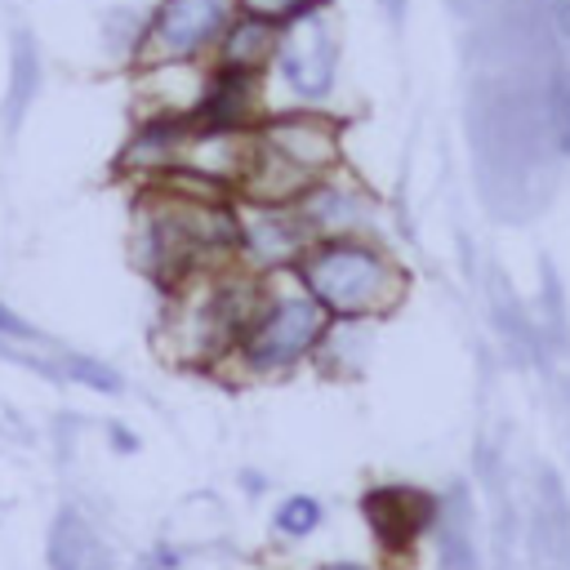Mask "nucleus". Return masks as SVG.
<instances>
[{
    "label": "nucleus",
    "mask_w": 570,
    "mask_h": 570,
    "mask_svg": "<svg viewBox=\"0 0 570 570\" xmlns=\"http://www.w3.org/2000/svg\"><path fill=\"white\" fill-rule=\"evenodd\" d=\"M129 245L138 272L156 289L174 294L196 276L240 263V200L200 196L169 183L138 187Z\"/></svg>",
    "instance_id": "f257e3e1"
},
{
    "label": "nucleus",
    "mask_w": 570,
    "mask_h": 570,
    "mask_svg": "<svg viewBox=\"0 0 570 570\" xmlns=\"http://www.w3.org/2000/svg\"><path fill=\"white\" fill-rule=\"evenodd\" d=\"M330 169H343V120L330 107H267L249 134L236 200L294 205Z\"/></svg>",
    "instance_id": "f03ea898"
},
{
    "label": "nucleus",
    "mask_w": 570,
    "mask_h": 570,
    "mask_svg": "<svg viewBox=\"0 0 570 570\" xmlns=\"http://www.w3.org/2000/svg\"><path fill=\"white\" fill-rule=\"evenodd\" d=\"M289 281L338 325H370L405 294L401 263L374 236H325L303 249Z\"/></svg>",
    "instance_id": "7ed1b4c3"
},
{
    "label": "nucleus",
    "mask_w": 570,
    "mask_h": 570,
    "mask_svg": "<svg viewBox=\"0 0 570 570\" xmlns=\"http://www.w3.org/2000/svg\"><path fill=\"white\" fill-rule=\"evenodd\" d=\"M330 316L312 303L289 276H267L258 303L249 307L227 365L218 370L232 383H276L312 365L330 338Z\"/></svg>",
    "instance_id": "20e7f679"
},
{
    "label": "nucleus",
    "mask_w": 570,
    "mask_h": 570,
    "mask_svg": "<svg viewBox=\"0 0 570 570\" xmlns=\"http://www.w3.org/2000/svg\"><path fill=\"white\" fill-rule=\"evenodd\" d=\"M267 276H254L249 267H223L209 276L187 281L183 289L165 294L169 312L160 321V343L169 352L174 365H196V370H223L236 334L249 316V307L258 303Z\"/></svg>",
    "instance_id": "39448f33"
},
{
    "label": "nucleus",
    "mask_w": 570,
    "mask_h": 570,
    "mask_svg": "<svg viewBox=\"0 0 570 570\" xmlns=\"http://www.w3.org/2000/svg\"><path fill=\"white\" fill-rule=\"evenodd\" d=\"M236 0H156L151 13L142 18L138 36V58L142 62H196L205 67L236 22Z\"/></svg>",
    "instance_id": "423d86ee"
},
{
    "label": "nucleus",
    "mask_w": 570,
    "mask_h": 570,
    "mask_svg": "<svg viewBox=\"0 0 570 570\" xmlns=\"http://www.w3.org/2000/svg\"><path fill=\"white\" fill-rule=\"evenodd\" d=\"M325 13L330 4L281 27V45L267 67V80L285 89L289 107H325L338 85V40Z\"/></svg>",
    "instance_id": "0eeeda50"
},
{
    "label": "nucleus",
    "mask_w": 570,
    "mask_h": 570,
    "mask_svg": "<svg viewBox=\"0 0 570 570\" xmlns=\"http://www.w3.org/2000/svg\"><path fill=\"white\" fill-rule=\"evenodd\" d=\"M436 512H441L436 494L419 485H401V481H383L361 494V521L387 557H410L432 534Z\"/></svg>",
    "instance_id": "6e6552de"
},
{
    "label": "nucleus",
    "mask_w": 570,
    "mask_h": 570,
    "mask_svg": "<svg viewBox=\"0 0 570 570\" xmlns=\"http://www.w3.org/2000/svg\"><path fill=\"white\" fill-rule=\"evenodd\" d=\"M312 245L294 205H249L240 200V267L254 276H289V267Z\"/></svg>",
    "instance_id": "1a4fd4ad"
},
{
    "label": "nucleus",
    "mask_w": 570,
    "mask_h": 570,
    "mask_svg": "<svg viewBox=\"0 0 570 570\" xmlns=\"http://www.w3.org/2000/svg\"><path fill=\"white\" fill-rule=\"evenodd\" d=\"M267 76L258 71H236V67H218L205 62V89L200 102L191 107V129H209V134H249L267 102Z\"/></svg>",
    "instance_id": "9d476101"
},
{
    "label": "nucleus",
    "mask_w": 570,
    "mask_h": 570,
    "mask_svg": "<svg viewBox=\"0 0 570 570\" xmlns=\"http://www.w3.org/2000/svg\"><path fill=\"white\" fill-rule=\"evenodd\" d=\"M294 214L303 218L312 240H325V236H370L374 196L356 178H347L343 169H330V174H321L294 200Z\"/></svg>",
    "instance_id": "9b49d317"
},
{
    "label": "nucleus",
    "mask_w": 570,
    "mask_h": 570,
    "mask_svg": "<svg viewBox=\"0 0 570 570\" xmlns=\"http://www.w3.org/2000/svg\"><path fill=\"white\" fill-rule=\"evenodd\" d=\"M49 570H111V548L80 508H62L49 525Z\"/></svg>",
    "instance_id": "f8f14e48"
},
{
    "label": "nucleus",
    "mask_w": 570,
    "mask_h": 570,
    "mask_svg": "<svg viewBox=\"0 0 570 570\" xmlns=\"http://www.w3.org/2000/svg\"><path fill=\"white\" fill-rule=\"evenodd\" d=\"M276 45H281V27H276V22L254 18V13H236V22L227 27V36L218 40V49H214L209 62L267 76V67H272V58H276Z\"/></svg>",
    "instance_id": "ddd939ff"
},
{
    "label": "nucleus",
    "mask_w": 570,
    "mask_h": 570,
    "mask_svg": "<svg viewBox=\"0 0 570 570\" xmlns=\"http://www.w3.org/2000/svg\"><path fill=\"white\" fill-rule=\"evenodd\" d=\"M432 534H436V566L441 570H481L476 534H472V512H468V503H463L459 490L441 503Z\"/></svg>",
    "instance_id": "4468645a"
},
{
    "label": "nucleus",
    "mask_w": 570,
    "mask_h": 570,
    "mask_svg": "<svg viewBox=\"0 0 570 570\" xmlns=\"http://www.w3.org/2000/svg\"><path fill=\"white\" fill-rule=\"evenodd\" d=\"M272 539L276 543H307L325 525V503L307 490H289L272 503Z\"/></svg>",
    "instance_id": "2eb2a0df"
},
{
    "label": "nucleus",
    "mask_w": 570,
    "mask_h": 570,
    "mask_svg": "<svg viewBox=\"0 0 570 570\" xmlns=\"http://www.w3.org/2000/svg\"><path fill=\"white\" fill-rule=\"evenodd\" d=\"M36 94H40V49L27 31H18L13 36V76H9V98H4L9 102V129H18V120L36 102Z\"/></svg>",
    "instance_id": "dca6fc26"
},
{
    "label": "nucleus",
    "mask_w": 570,
    "mask_h": 570,
    "mask_svg": "<svg viewBox=\"0 0 570 570\" xmlns=\"http://www.w3.org/2000/svg\"><path fill=\"white\" fill-rule=\"evenodd\" d=\"M58 374L89 387V392H102V396H120L125 392V374L116 365H107L102 356H85V352H58Z\"/></svg>",
    "instance_id": "f3484780"
},
{
    "label": "nucleus",
    "mask_w": 570,
    "mask_h": 570,
    "mask_svg": "<svg viewBox=\"0 0 570 570\" xmlns=\"http://www.w3.org/2000/svg\"><path fill=\"white\" fill-rule=\"evenodd\" d=\"M325 4H330V0H236V9H240V13L267 18V22H276V27L294 22V18L312 13V9H325Z\"/></svg>",
    "instance_id": "a211bd4d"
},
{
    "label": "nucleus",
    "mask_w": 570,
    "mask_h": 570,
    "mask_svg": "<svg viewBox=\"0 0 570 570\" xmlns=\"http://www.w3.org/2000/svg\"><path fill=\"white\" fill-rule=\"evenodd\" d=\"M138 570H183V548H174V543H151L147 557L138 561Z\"/></svg>",
    "instance_id": "6ab92c4d"
},
{
    "label": "nucleus",
    "mask_w": 570,
    "mask_h": 570,
    "mask_svg": "<svg viewBox=\"0 0 570 570\" xmlns=\"http://www.w3.org/2000/svg\"><path fill=\"white\" fill-rule=\"evenodd\" d=\"M0 334H4V338H22V343H40L36 325H27L9 303H0Z\"/></svg>",
    "instance_id": "aec40b11"
},
{
    "label": "nucleus",
    "mask_w": 570,
    "mask_h": 570,
    "mask_svg": "<svg viewBox=\"0 0 570 570\" xmlns=\"http://www.w3.org/2000/svg\"><path fill=\"white\" fill-rule=\"evenodd\" d=\"M303 570H374V566L356 561V557H334V561H316V566H303Z\"/></svg>",
    "instance_id": "412c9836"
},
{
    "label": "nucleus",
    "mask_w": 570,
    "mask_h": 570,
    "mask_svg": "<svg viewBox=\"0 0 570 570\" xmlns=\"http://www.w3.org/2000/svg\"><path fill=\"white\" fill-rule=\"evenodd\" d=\"M111 441H116V450H134V445H138V441L125 432V423H111Z\"/></svg>",
    "instance_id": "4be33fe9"
},
{
    "label": "nucleus",
    "mask_w": 570,
    "mask_h": 570,
    "mask_svg": "<svg viewBox=\"0 0 570 570\" xmlns=\"http://www.w3.org/2000/svg\"><path fill=\"white\" fill-rule=\"evenodd\" d=\"M240 485H245V490H263V485H267V481H263V476H258V472H240Z\"/></svg>",
    "instance_id": "5701e85b"
}]
</instances>
